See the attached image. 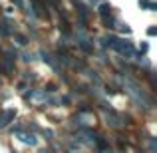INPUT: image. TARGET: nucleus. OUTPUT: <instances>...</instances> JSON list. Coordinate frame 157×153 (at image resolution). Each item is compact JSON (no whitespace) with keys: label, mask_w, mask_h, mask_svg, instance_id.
I'll list each match as a JSON object with an SVG mask.
<instances>
[{"label":"nucleus","mask_w":157,"mask_h":153,"mask_svg":"<svg viewBox=\"0 0 157 153\" xmlns=\"http://www.w3.org/2000/svg\"><path fill=\"white\" fill-rule=\"evenodd\" d=\"M101 125H104L105 131H117V129H123L121 125V113H119L115 107L107 109L101 113Z\"/></svg>","instance_id":"nucleus-1"},{"label":"nucleus","mask_w":157,"mask_h":153,"mask_svg":"<svg viewBox=\"0 0 157 153\" xmlns=\"http://www.w3.org/2000/svg\"><path fill=\"white\" fill-rule=\"evenodd\" d=\"M36 56H38V60L44 62L48 68H52V72L56 74V76H60L62 72H66V70L62 68L60 64H58V60H56V56H54V52L48 50V48H40V50L36 52Z\"/></svg>","instance_id":"nucleus-2"},{"label":"nucleus","mask_w":157,"mask_h":153,"mask_svg":"<svg viewBox=\"0 0 157 153\" xmlns=\"http://www.w3.org/2000/svg\"><path fill=\"white\" fill-rule=\"evenodd\" d=\"M117 54L119 58H123V60H133L135 56V42L131 38H123V36H119V46H117Z\"/></svg>","instance_id":"nucleus-3"},{"label":"nucleus","mask_w":157,"mask_h":153,"mask_svg":"<svg viewBox=\"0 0 157 153\" xmlns=\"http://www.w3.org/2000/svg\"><path fill=\"white\" fill-rule=\"evenodd\" d=\"M18 64L14 62H6V60H0V78L4 82H14L18 78Z\"/></svg>","instance_id":"nucleus-4"},{"label":"nucleus","mask_w":157,"mask_h":153,"mask_svg":"<svg viewBox=\"0 0 157 153\" xmlns=\"http://www.w3.org/2000/svg\"><path fill=\"white\" fill-rule=\"evenodd\" d=\"M16 141L22 143L26 149H36V147H40V141H42V139H40L36 133H32V131H26V129H24L22 133L16 137Z\"/></svg>","instance_id":"nucleus-5"},{"label":"nucleus","mask_w":157,"mask_h":153,"mask_svg":"<svg viewBox=\"0 0 157 153\" xmlns=\"http://www.w3.org/2000/svg\"><path fill=\"white\" fill-rule=\"evenodd\" d=\"M72 109L74 113H96V105L90 98H78Z\"/></svg>","instance_id":"nucleus-6"},{"label":"nucleus","mask_w":157,"mask_h":153,"mask_svg":"<svg viewBox=\"0 0 157 153\" xmlns=\"http://www.w3.org/2000/svg\"><path fill=\"white\" fill-rule=\"evenodd\" d=\"M84 76L88 78V84L92 86V88H98L100 90L101 88V84H104V78H101V74H100V70H96V68H92V66H88V68L84 70Z\"/></svg>","instance_id":"nucleus-7"},{"label":"nucleus","mask_w":157,"mask_h":153,"mask_svg":"<svg viewBox=\"0 0 157 153\" xmlns=\"http://www.w3.org/2000/svg\"><path fill=\"white\" fill-rule=\"evenodd\" d=\"M96 10H94V14L98 16V18H107V16H111V14H115V10H113V6H111V2L109 0H100V2L96 4Z\"/></svg>","instance_id":"nucleus-8"},{"label":"nucleus","mask_w":157,"mask_h":153,"mask_svg":"<svg viewBox=\"0 0 157 153\" xmlns=\"http://www.w3.org/2000/svg\"><path fill=\"white\" fill-rule=\"evenodd\" d=\"M24 129H26V125H24V119H22V117H16L14 121H12V123H10V125H8L4 131L8 133V137H14V139H16V137H18V135L22 133Z\"/></svg>","instance_id":"nucleus-9"},{"label":"nucleus","mask_w":157,"mask_h":153,"mask_svg":"<svg viewBox=\"0 0 157 153\" xmlns=\"http://www.w3.org/2000/svg\"><path fill=\"white\" fill-rule=\"evenodd\" d=\"M74 103H76V96L72 92L58 94V105H60V109H72Z\"/></svg>","instance_id":"nucleus-10"},{"label":"nucleus","mask_w":157,"mask_h":153,"mask_svg":"<svg viewBox=\"0 0 157 153\" xmlns=\"http://www.w3.org/2000/svg\"><path fill=\"white\" fill-rule=\"evenodd\" d=\"M18 78L26 80L30 86H38V82H40V76H38V72H36V70H30V68L18 70Z\"/></svg>","instance_id":"nucleus-11"},{"label":"nucleus","mask_w":157,"mask_h":153,"mask_svg":"<svg viewBox=\"0 0 157 153\" xmlns=\"http://www.w3.org/2000/svg\"><path fill=\"white\" fill-rule=\"evenodd\" d=\"M10 40H12V44H16L18 48H28V46H30V42H32L30 34H24V32H18V30L10 36Z\"/></svg>","instance_id":"nucleus-12"},{"label":"nucleus","mask_w":157,"mask_h":153,"mask_svg":"<svg viewBox=\"0 0 157 153\" xmlns=\"http://www.w3.org/2000/svg\"><path fill=\"white\" fill-rule=\"evenodd\" d=\"M18 60L22 62V64H26V68L30 64H34L36 60H38V56H36L34 50H28V48H22V50H18Z\"/></svg>","instance_id":"nucleus-13"},{"label":"nucleus","mask_w":157,"mask_h":153,"mask_svg":"<svg viewBox=\"0 0 157 153\" xmlns=\"http://www.w3.org/2000/svg\"><path fill=\"white\" fill-rule=\"evenodd\" d=\"M42 90L48 94V96H58V94L62 92V84L58 80H46L42 84Z\"/></svg>","instance_id":"nucleus-14"},{"label":"nucleus","mask_w":157,"mask_h":153,"mask_svg":"<svg viewBox=\"0 0 157 153\" xmlns=\"http://www.w3.org/2000/svg\"><path fill=\"white\" fill-rule=\"evenodd\" d=\"M117 22H119V16H117V14H111V16H107V18H101V20H100L104 32H115Z\"/></svg>","instance_id":"nucleus-15"},{"label":"nucleus","mask_w":157,"mask_h":153,"mask_svg":"<svg viewBox=\"0 0 157 153\" xmlns=\"http://www.w3.org/2000/svg\"><path fill=\"white\" fill-rule=\"evenodd\" d=\"M38 137L44 139V141H46V145H48L50 141L58 139V131L52 129V127H40V129H38Z\"/></svg>","instance_id":"nucleus-16"},{"label":"nucleus","mask_w":157,"mask_h":153,"mask_svg":"<svg viewBox=\"0 0 157 153\" xmlns=\"http://www.w3.org/2000/svg\"><path fill=\"white\" fill-rule=\"evenodd\" d=\"M115 34H117V36H123V38H131L133 30H131V26L127 22L119 20V22H117V28H115Z\"/></svg>","instance_id":"nucleus-17"},{"label":"nucleus","mask_w":157,"mask_h":153,"mask_svg":"<svg viewBox=\"0 0 157 153\" xmlns=\"http://www.w3.org/2000/svg\"><path fill=\"white\" fill-rule=\"evenodd\" d=\"M34 90H36V86H30V88H26L22 94H20V98H22V101L26 103L28 107L32 105V100H34Z\"/></svg>","instance_id":"nucleus-18"},{"label":"nucleus","mask_w":157,"mask_h":153,"mask_svg":"<svg viewBox=\"0 0 157 153\" xmlns=\"http://www.w3.org/2000/svg\"><path fill=\"white\" fill-rule=\"evenodd\" d=\"M26 88H30V84H28L26 80H22V78H16L14 80V92L16 94H22Z\"/></svg>","instance_id":"nucleus-19"},{"label":"nucleus","mask_w":157,"mask_h":153,"mask_svg":"<svg viewBox=\"0 0 157 153\" xmlns=\"http://www.w3.org/2000/svg\"><path fill=\"white\" fill-rule=\"evenodd\" d=\"M149 42H147V40H141V42L137 44V46H135V50H137V54H141V56H147V54H149Z\"/></svg>","instance_id":"nucleus-20"},{"label":"nucleus","mask_w":157,"mask_h":153,"mask_svg":"<svg viewBox=\"0 0 157 153\" xmlns=\"http://www.w3.org/2000/svg\"><path fill=\"white\" fill-rule=\"evenodd\" d=\"M145 34H147V38H155V36H157V26H155V24H149L147 30H145Z\"/></svg>","instance_id":"nucleus-21"},{"label":"nucleus","mask_w":157,"mask_h":153,"mask_svg":"<svg viewBox=\"0 0 157 153\" xmlns=\"http://www.w3.org/2000/svg\"><path fill=\"white\" fill-rule=\"evenodd\" d=\"M137 6H139V10H145V12H149L151 0H137Z\"/></svg>","instance_id":"nucleus-22"},{"label":"nucleus","mask_w":157,"mask_h":153,"mask_svg":"<svg viewBox=\"0 0 157 153\" xmlns=\"http://www.w3.org/2000/svg\"><path fill=\"white\" fill-rule=\"evenodd\" d=\"M34 153H52V151H50V147H48V145H40V147H36V149H34Z\"/></svg>","instance_id":"nucleus-23"},{"label":"nucleus","mask_w":157,"mask_h":153,"mask_svg":"<svg viewBox=\"0 0 157 153\" xmlns=\"http://www.w3.org/2000/svg\"><path fill=\"white\" fill-rule=\"evenodd\" d=\"M62 153H84V149H68V147H66Z\"/></svg>","instance_id":"nucleus-24"},{"label":"nucleus","mask_w":157,"mask_h":153,"mask_svg":"<svg viewBox=\"0 0 157 153\" xmlns=\"http://www.w3.org/2000/svg\"><path fill=\"white\" fill-rule=\"evenodd\" d=\"M149 12H157V2L151 0V6H149Z\"/></svg>","instance_id":"nucleus-25"},{"label":"nucleus","mask_w":157,"mask_h":153,"mask_svg":"<svg viewBox=\"0 0 157 153\" xmlns=\"http://www.w3.org/2000/svg\"><path fill=\"white\" fill-rule=\"evenodd\" d=\"M98 2H100V0H88V4H90V6H96Z\"/></svg>","instance_id":"nucleus-26"},{"label":"nucleus","mask_w":157,"mask_h":153,"mask_svg":"<svg viewBox=\"0 0 157 153\" xmlns=\"http://www.w3.org/2000/svg\"><path fill=\"white\" fill-rule=\"evenodd\" d=\"M10 153H20V151L18 149H10Z\"/></svg>","instance_id":"nucleus-27"}]
</instances>
